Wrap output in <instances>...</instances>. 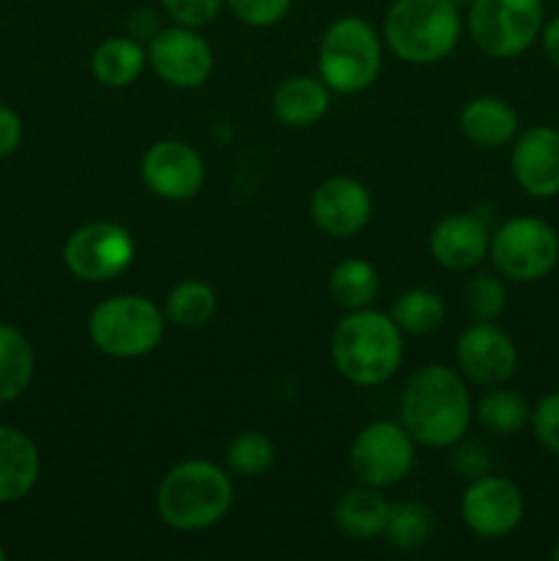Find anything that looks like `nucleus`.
<instances>
[{"mask_svg": "<svg viewBox=\"0 0 559 561\" xmlns=\"http://www.w3.org/2000/svg\"><path fill=\"white\" fill-rule=\"evenodd\" d=\"M389 316L403 334H431L447 321V305L436 290L411 288L395 299Z\"/></svg>", "mask_w": 559, "mask_h": 561, "instance_id": "27", "label": "nucleus"}, {"mask_svg": "<svg viewBox=\"0 0 559 561\" xmlns=\"http://www.w3.org/2000/svg\"><path fill=\"white\" fill-rule=\"evenodd\" d=\"M140 179L162 201H190L203 190L206 181V162L201 153L184 140H159L142 153Z\"/></svg>", "mask_w": 559, "mask_h": 561, "instance_id": "14", "label": "nucleus"}, {"mask_svg": "<svg viewBox=\"0 0 559 561\" xmlns=\"http://www.w3.org/2000/svg\"><path fill=\"white\" fill-rule=\"evenodd\" d=\"M546 25L543 0H469L466 31L482 55L493 60L521 58Z\"/></svg>", "mask_w": 559, "mask_h": 561, "instance_id": "7", "label": "nucleus"}, {"mask_svg": "<svg viewBox=\"0 0 559 561\" xmlns=\"http://www.w3.org/2000/svg\"><path fill=\"white\" fill-rule=\"evenodd\" d=\"M455 362L477 387H502L518 370V348L493 321H475L455 343Z\"/></svg>", "mask_w": 559, "mask_h": 561, "instance_id": "13", "label": "nucleus"}, {"mask_svg": "<svg viewBox=\"0 0 559 561\" xmlns=\"http://www.w3.org/2000/svg\"><path fill=\"white\" fill-rule=\"evenodd\" d=\"M529 427L535 442L548 455L559 458V392L546 394V398H540L532 405Z\"/></svg>", "mask_w": 559, "mask_h": 561, "instance_id": "31", "label": "nucleus"}, {"mask_svg": "<svg viewBox=\"0 0 559 561\" xmlns=\"http://www.w3.org/2000/svg\"><path fill=\"white\" fill-rule=\"evenodd\" d=\"M162 9L175 25L201 31L217 20L219 11L225 9V0H162Z\"/></svg>", "mask_w": 559, "mask_h": 561, "instance_id": "33", "label": "nucleus"}, {"mask_svg": "<svg viewBox=\"0 0 559 561\" xmlns=\"http://www.w3.org/2000/svg\"><path fill=\"white\" fill-rule=\"evenodd\" d=\"M471 420V392L455 367L433 362L406 381L400 394V425L420 447H455L469 433Z\"/></svg>", "mask_w": 559, "mask_h": 561, "instance_id": "1", "label": "nucleus"}, {"mask_svg": "<svg viewBox=\"0 0 559 561\" xmlns=\"http://www.w3.org/2000/svg\"><path fill=\"white\" fill-rule=\"evenodd\" d=\"M488 257L510 283H540L559 263V233L540 217H510L491 230Z\"/></svg>", "mask_w": 559, "mask_h": 561, "instance_id": "8", "label": "nucleus"}, {"mask_svg": "<svg viewBox=\"0 0 559 561\" xmlns=\"http://www.w3.org/2000/svg\"><path fill=\"white\" fill-rule=\"evenodd\" d=\"M332 107V91L321 77L296 75L280 82L272 96V113L288 129H307L327 118Z\"/></svg>", "mask_w": 559, "mask_h": 561, "instance_id": "19", "label": "nucleus"}, {"mask_svg": "<svg viewBox=\"0 0 559 561\" xmlns=\"http://www.w3.org/2000/svg\"><path fill=\"white\" fill-rule=\"evenodd\" d=\"M164 318L179 329H201L217 312V294L203 279H181L164 296Z\"/></svg>", "mask_w": 559, "mask_h": 561, "instance_id": "26", "label": "nucleus"}, {"mask_svg": "<svg viewBox=\"0 0 559 561\" xmlns=\"http://www.w3.org/2000/svg\"><path fill=\"white\" fill-rule=\"evenodd\" d=\"M233 507V480L212 460H181L157 488V513L175 531H206Z\"/></svg>", "mask_w": 559, "mask_h": 561, "instance_id": "3", "label": "nucleus"}, {"mask_svg": "<svg viewBox=\"0 0 559 561\" xmlns=\"http://www.w3.org/2000/svg\"><path fill=\"white\" fill-rule=\"evenodd\" d=\"M148 66L164 85L190 91L212 77L214 49L195 27L170 25L148 42Z\"/></svg>", "mask_w": 559, "mask_h": 561, "instance_id": "12", "label": "nucleus"}, {"mask_svg": "<svg viewBox=\"0 0 559 561\" xmlns=\"http://www.w3.org/2000/svg\"><path fill=\"white\" fill-rule=\"evenodd\" d=\"M491 230L477 214H447L427 236L431 257L447 272H471L488 257Z\"/></svg>", "mask_w": 559, "mask_h": 561, "instance_id": "17", "label": "nucleus"}, {"mask_svg": "<svg viewBox=\"0 0 559 561\" xmlns=\"http://www.w3.org/2000/svg\"><path fill=\"white\" fill-rule=\"evenodd\" d=\"M526 513L524 491L510 477L488 474L469 480L460 496V518L471 535L482 540H502L521 526Z\"/></svg>", "mask_w": 559, "mask_h": 561, "instance_id": "11", "label": "nucleus"}, {"mask_svg": "<svg viewBox=\"0 0 559 561\" xmlns=\"http://www.w3.org/2000/svg\"><path fill=\"white\" fill-rule=\"evenodd\" d=\"M417 460V442L400 422L376 420L362 427L349 449V466L360 485L384 491L411 474Z\"/></svg>", "mask_w": 559, "mask_h": 561, "instance_id": "9", "label": "nucleus"}, {"mask_svg": "<svg viewBox=\"0 0 559 561\" xmlns=\"http://www.w3.org/2000/svg\"><path fill=\"white\" fill-rule=\"evenodd\" d=\"M551 557H554V561H559V540H557V546H554V551H551Z\"/></svg>", "mask_w": 559, "mask_h": 561, "instance_id": "38", "label": "nucleus"}, {"mask_svg": "<svg viewBox=\"0 0 559 561\" xmlns=\"http://www.w3.org/2000/svg\"><path fill=\"white\" fill-rule=\"evenodd\" d=\"M277 460V447L272 438L261 431H244L228 444L225 453V466L230 474H239L252 480V477H263Z\"/></svg>", "mask_w": 559, "mask_h": 561, "instance_id": "29", "label": "nucleus"}, {"mask_svg": "<svg viewBox=\"0 0 559 561\" xmlns=\"http://www.w3.org/2000/svg\"><path fill=\"white\" fill-rule=\"evenodd\" d=\"M22 142V118L16 110L0 104V159L11 157Z\"/></svg>", "mask_w": 559, "mask_h": 561, "instance_id": "35", "label": "nucleus"}, {"mask_svg": "<svg viewBox=\"0 0 559 561\" xmlns=\"http://www.w3.org/2000/svg\"><path fill=\"white\" fill-rule=\"evenodd\" d=\"M168 318L159 305L137 294H118L99 301L88 316L93 348L113 359H140L153 354L164 337Z\"/></svg>", "mask_w": 559, "mask_h": 561, "instance_id": "6", "label": "nucleus"}, {"mask_svg": "<svg viewBox=\"0 0 559 561\" xmlns=\"http://www.w3.org/2000/svg\"><path fill=\"white\" fill-rule=\"evenodd\" d=\"M230 14L250 27H272L285 20L290 0H225Z\"/></svg>", "mask_w": 559, "mask_h": 561, "instance_id": "32", "label": "nucleus"}, {"mask_svg": "<svg viewBox=\"0 0 559 561\" xmlns=\"http://www.w3.org/2000/svg\"><path fill=\"white\" fill-rule=\"evenodd\" d=\"M510 170L521 192L535 201L559 195V129L548 124L526 126L515 135Z\"/></svg>", "mask_w": 559, "mask_h": 561, "instance_id": "16", "label": "nucleus"}, {"mask_svg": "<svg viewBox=\"0 0 559 561\" xmlns=\"http://www.w3.org/2000/svg\"><path fill=\"white\" fill-rule=\"evenodd\" d=\"M403 332L381 310H351L334 327L329 354L340 376L354 387H381L403 365Z\"/></svg>", "mask_w": 559, "mask_h": 561, "instance_id": "2", "label": "nucleus"}, {"mask_svg": "<svg viewBox=\"0 0 559 561\" xmlns=\"http://www.w3.org/2000/svg\"><path fill=\"white\" fill-rule=\"evenodd\" d=\"M5 559V548H3V542H0V561Z\"/></svg>", "mask_w": 559, "mask_h": 561, "instance_id": "39", "label": "nucleus"}, {"mask_svg": "<svg viewBox=\"0 0 559 561\" xmlns=\"http://www.w3.org/2000/svg\"><path fill=\"white\" fill-rule=\"evenodd\" d=\"M453 449L455 466H458L460 474L469 477V480L491 471V455H488V447H482V444H466V447H458V444H455Z\"/></svg>", "mask_w": 559, "mask_h": 561, "instance_id": "34", "label": "nucleus"}, {"mask_svg": "<svg viewBox=\"0 0 559 561\" xmlns=\"http://www.w3.org/2000/svg\"><path fill=\"white\" fill-rule=\"evenodd\" d=\"M135 239L118 222H85L66 239L64 263L82 283H110L135 261Z\"/></svg>", "mask_w": 559, "mask_h": 561, "instance_id": "10", "label": "nucleus"}, {"mask_svg": "<svg viewBox=\"0 0 559 561\" xmlns=\"http://www.w3.org/2000/svg\"><path fill=\"white\" fill-rule=\"evenodd\" d=\"M389 510L392 504L381 496L378 488L356 485L334 502L332 518L340 535L351 537V540H373V537H384Z\"/></svg>", "mask_w": 559, "mask_h": 561, "instance_id": "21", "label": "nucleus"}, {"mask_svg": "<svg viewBox=\"0 0 559 561\" xmlns=\"http://www.w3.org/2000/svg\"><path fill=\"white\" fill-rule=\"evenodd\" d=\"M42 477V455L20 427L0 425V504L22 502Z\"/></svg>", "mask_w": 559, "mask_h": 561, "instance_id": "18", "label": "nucleus"}, {"mask_svg": "<svg viewBox=\"0 0 559 561\" xmlns=\"http://www.w3.org/2000/svg\"><path fill=\"white\" fill-rule=\"evenodd\" d=\"M540 42H543V53H546V58L551 60L554 69L559 71V14L551 16V20H546V25H543V33H540Z\"/></svg>", "mask_w": 559, "mask_h": 561, "instance_id": "37", "label": "nucleus"}, {"mask_svg": "<svg viewBox=\"0 0 559 561\" xmlns=\"http://www.w3.org/2000/svg\"><path fill=\"white\" fill-rule=\"evenodd\" d=\"M433 531V515L425 504L420 502H403L395 504L389 510L387 529H384V540L398 551H417L431 540Z\"/></svg>", "mask_w": 559, "mask_h": 561, "instance_id": "28", "label": "nucleus"}, {"mask_svg": "<svg viewBox=\"0 0 559 561\" xmlns=\"http://www.w3.org/2000/svg\"><path fill=\"white\" fill-rule=\"evenodd\" d=\"M532 405L526 403L524 394L513 392V389L504 387H488V392L482 394L480 403L475 405V416L480 422L482 431H488L491 436H515V433L524 431L529 425Z\"/></svg>", "mask_w": 559, "mask_h": 561, "instance_id": "25", "label": "nucleus"}, {"mask_svg": "<svg viewBox=\"0 0 559 561\" xmlns=\"http://www.w3.org/2000/svg\"><path fill=\"white\" fill-rule=\"evenodd\" d=\"M381 294V277L365 257H343L329 274V296L345 312L365 310Z\"/></svg>", "mask_w": 559, "mask_h": 561, "instance_id": "24", "label": "nucleus"}, {"mask_svg": "<svg viewBox=\"0 0 559 561\" xmlns=\"http://www.w3.org/2000/svg\"><path fill=\"white\" fill-rule=\"evenodd\" d=\"M464 307L471 321H497L507 307L504 277L497 274H475L464 288Z\"/></svg>", "mask_w": 559, "mask_h": 561, "instance_id": "30", "label": "nucleus"}, {"mask_svg": "<svg viewBox=\"0 0 559 561\" xmlns=\"http://www.w3.org/2000/svg\"><path fill=\"white\" fill-rule=\"evenodd\" d=\"M162 31L157 22V16H153V11H135L129 20V36L137 38V42H151L157 33Z\"/></svg>", "mask_w": 559, "mask_h": 561, "instance_id": "36", "label": "nucleus"}, {"mask_svg": "<svg viewBox=\"0 0 559 561\" xmlns=\"http://www.w3.org/2000/svg\"><path fill=\"white\" fill-rule=\"evenodd\" d=\"M312 225L332 239H351L362 233L373 217V197L362 181L351 175H332L321 181L310 197Z\"/></svg>", "mask_w": 559, "mask_h": 561, "instance_id": "15", "label": "nucleus"}, {"mask_svg": "<svg viewBox=\"0 0 559 561\" xmlns=\"http://www.w3.org/2000/svg\"><path fill=\"white\" fill-rule=\"evenodd\" d=\"M36 373V354L25 334L0 323V403H14L27 392Z\"/></svg>", "mask_w": 559, "mask_h": 561, "instance_id": "23", "label": "nucleus"}, {"mask_svg": "<svg viewBox=\"0 0 559 561\" xmlns=\"http://www.w3.org/2000/svg\"><path fill=\"white\" fill-rule=\"evenodd\" d=\"M460 131L477 148H502L521 131L518 113L499 96H475L460 110Z\"/></svg>", "mask_w": 559, "mask_h": 561, "instance_id": "20", "label": "nucleus"}, {"mask_svg": "<svg viewBox=\"0 0 559 561\" xmlns=\"http://www.w3.org/2000/svg\"><path fill=\"white\" fill-rule=\"evenodd\" d=\"M384 38L367 20L345 14L323 31L318 77L334 93H360L381 75Z\"/></svg>", "mask_w": 559, "mask_h": 561, "instance_id": "5", "label": "nucleus"}, {"mask_svg": "<svg viewBox=\"0 0 559 561\" xmlns=\"http://www.w3.org/2000/svg\"><path fill=\"white\" fill-rule=\"evenodd\" d=\"M458 0H395L384 14L381 38L389 53L411 66H433L460 42Z\"/></svg>", "mask_w": 559, "mask_h": 561, "instance_id": "4", "label": "nucleus"}, {"mask_svg": "<svg viewBox=\"0 0 559 561\" xmlns=\"http://www.w3.org/2000/svg\"><path fill=\"white\" fill-rule=\"evenodd\" d=\"M148 66V49L132 36H110L93 49L91 71L104 88H126L140 80Z\"/></svg>", "mask_w": 559, "mask_h": 561, "instance_id": "22", "label": "nucleus"}]
</instances>
